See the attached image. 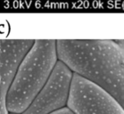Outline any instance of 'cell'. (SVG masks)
<instances>
[{
    "instance_id": "cell-1",
    "label": "cell",
    "mask_w": 124,
    "mask_h": 114,
    "mask_svg": "<svg viewBox=\"0 0 124 114\" xmlns=\"http://www.w3.org/2000/svg\"><path fill=\"white\" fill-rule=\"evenodd\" d=\"M57 58L73 73L101 86L124 108V40H56Z\"/></svg>"
},
{
    "instance_id": "cell-6",
    "label": "cell",
    "mask_w": 124,
    "mask_h": 114,
    "mask_svg": "<svg viewBox=\"0 0 124 114\" xmlns=\"http://www.w3.org/2000/svg\"><path fill=\"white\" fill-rule=\"evenodd\" d=\"M8 114H21V113H16V112H10V111H8Z\"/></svg>"
},
{
    "instance_id": "cell-3",
    "label": "cell",
    "mask_w": 124,
    "mask_h": 114,
    "mask_svg": "<svg viewBox=\"0 0 124 114\" xmlns=\"http://www.w3.org/2000/svg\"><path fill=\"white\" fill-rule=\"evenodd\" d=\"M66 106L75 114H124V108L113 95L76 73Z\"/></svg>"
},
{
    "instance_id": "cell-2",
    "label": "cell",
    "mask_w": 124,
    "mask_h": 114,
    "mask_svg": "<svg viewBox=\"0 0 124 114\" xmlns=\"http://www.w3.org/2000/svg\"><path fill=\"white\" fill-rule=\"evenodd\" d=\"M57 61L56 40H34L7 90V111L23 113L45 85Z\"/></svg>"
},
{
    "instance_id": "cell-4",
    "label": "cell",
    "mask_w": 124,
    "mask_h": 114,
    "mask_svg": "<svg viewBox=\"0 0 124 114\" xmlns=\"http://www.w3.org/2000/svg\"><path fill=\"white\" fill-rule=\"evenodd\" d=\"M72 77L73 72L58 60L45 85L22 114H49L65 107Z\"/></svg>"
},
{
    "instance_id": "cell-5",
    "label": "cell",
    "mask_w": 124,
    "mask_h": 114,
    "mask_svg": "<svg viewBox=\"0 0 124 114\" xmlns=\"http://www.w3.org/2000/svg\"><path fill=\"white\" fill-rule=\"evenodd\" d=\"M49 114H75V113L70 109L68 108L67 106H65L63 108H61L59 110H57V111H54V112H51Z\"/></svg>"
}]
</instances>
